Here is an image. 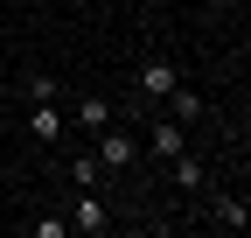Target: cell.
Returning <instances> with one entry per match:
<instances>
[{"label":"cell","instance_id":"obj_1","mask_svg":"<svg viewBox=\"0 0 251 238\" xmlns=\"http://www.w3.org/2000/svg\"><path fill=\"white\" fill-rule=\"evenodd\" d=\"M175 84H181V70L168 63V56H147V63H140V98H168Z\"/></svg>","mask_w":251,"mask_h":238},{"label":"cell","instance_id":"obj_2","mask_svg":"<svg viewBox=\"0 0 251 238\" xmlns=\"http://www.w3.org/2000/svg\"><path fill=\"white\" fill-rule=\"evenodd\" d=\"M140 147H133V133L126 126H98V168H126Z\"/></svg>","mask_w":251,"mask_h":238},{"label":"cell","instance_id":"obj_3","mask_svg":"<svg viewBox=\"0 0 251 238\" xmlns=\"http://www.w3.org/2000/svg\"><path fill=\"white\" fill-rule=\"evenodd\" d=\"M70 224H77V231H105V224H112V210H105V196H77V210H70Z\"/></svg>","mask_w":251,"mask_h":238},{"label":"cell","instance_id":"obj_4","mask_svg":"<svg viewBox=\"0 0 251 238\" xmlns=\"http://www.w3.org/2000/svg\"><path fill=\"white\" fill-rule=\"evenodd\" d=\"M28 133H35V140H63V112H56L49 98H35V112H28Z\"/></svg>","mask_w":251,"mask_h":238},{"label":"cell","instance_id":"obj_5","mask_svg":"<svg viewBox=\"0 0 251 238\" xmlns=\"http://www.w3.org/2000/svg\"><path fill=\"white\" fill-rule=\"evenodd\" d=\"M147 147H153L161 161H175V154H181V126H175V119H161V126L147 133Z\"/></svg>","mask_w":251,"mask_h":238},{"label":"cell","instance_id":"obj_6","mask_svg":"<svg viewBox=\"0 0 251 238\" xmlns=\"http://www.w3.org/2000/svg\"><path fill=\"white\" fill-rule=\"evenodd\" d=\"M77 126H91V133L112 126V105H105V98H77Z\"/></svg>","mask_w":251,"mask_h":238},{"label":"cell","instance_id":"obj_7","mask_svg":"<svg viewBox=\"0 0 251 238\" xmlns=\"http://www.w3.org/2000/svg\"><path fill=\"white\" fill-rule=\"evenodd\" d=\"M244 196H216V224H224V231H244Z\"/></svg>","mask_w":251,"mask_h":238},{"label":"cell","instance_id":"obj_8","mask_svg":"<svg viewBox=\"0 0 251 238\" xmlns=\"http://www.w3.org/2000/svg\"><path fill=\"white\" fill-rule=\"evenodd\" d=\"M161 105H168L175 119H202V98H196V91H181V84H175V91H168Z\"/></svg>","mask_w":251,"mask_h":238},{"label":"cell","instance_id":"obj_9","mask_svg":"<svg viewBox=\"0 0 251 238\" xmlns=\"http://www.w3.org/2000/svg\"><path fill=\"white\" fill-rule=\"evenodd\" d=\"M168 168H175V182H181V189H202V161H188V154H175Z\"/></svg>","mask_w":251,"mask_h":238},{"label":"cell","instance_id":"obj_10","mask_svg":"<svg viewBox=\"0 0 251 238\" xmlns=\"http://www.w3.org/2000/svg\"><path fill=\"white\" fill-rule=\"evenodd\" d=\"M70 182H77V189H91V182H98V154H91V161H70Z\"/></svg>","mask_w":251,"mask_h":238},{"label":"cell","instance_id":"obj_11","mask_svg":"<svg viewBox=\"0 0 251 238\" xmlns=\"http://www.w3.org/2000/svg\"><path fill=\"white\" fill-rule=\"evenodd\" d=\"M0 98H7V70H0Z\"/></svg>","mask_w":251,"mask_h":238},{"label":"cell","instance_id":"obj_12","mask_svg":"<svg viewBox=\"0 0 251 238\" xmlns=\"http://www.w3.org/2000/svg\"><path fill=\"white\" fill-rule=\"evenodd\" d=\"M0 182H7V168H0Z\"/></svg>","mask_w":251,"mask_h":238}]
</instances>
